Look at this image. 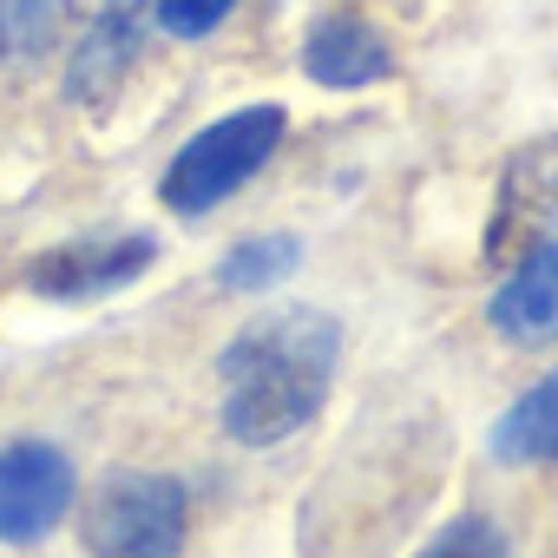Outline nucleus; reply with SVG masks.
<instances>
[{
  "label": "nucleus",
  "mask_w": 558,
  "mask_h": 558,
  "mask_svg": "<svg viewBox=\"0 0 558 558\" xmlns=\"http://www.w3.org/2000/svg\"><path fill=\"white\" fill-rule=\"evenodd\" d=\"M486 316H493L499 336H512L525 349H538V342L558 336V243L551 236L519 256V269L499 283V296H493Z\"/></svg>",
  "instance_id": "nucleus-8"
},
{
  "label": "nucleus",
  "mask_w": 558,
  "mask_h": 558,
  "mask_svg": "<svg viewBox=\"0 0 558 558\" xmlns=\"http://www.w3.org/2000/svg\"><path fill=\"white\" fill-rule=\"evenodd\" d=\"M342 362V329L323 310H269L250 329L230 336L217 375H223V434L243 447H276L296 427H310L329 401Z\"/></svg>",
  "instance_id": "nucleus-1"
},
{
  "label": "nucleus",
  "mask_w": 558,
  "mask_h": 558,
  "mask_svg": "<svg viewBox=\"0 0 558 558\" xmlns=\"http://www.w3.org/2000/svg\"><path fill=\"white\" fill-rule=\"evenodd\" d=\"M558 223V138H532L499 171V204L486 223V256H525Z\"/></svg>",
  "instance_id": "nucleus-5"
},
{
  "label": "nucleus",
  "mask_w": 558,
  "mask_h": 558,
  "mask_svg": "<svg viewBox=\"0 0 558 558\" xmlns=\"http://www.w3.org/2000/svg\"><path fill=\"white\" fill-rule=\"evenodd\" d=\"M388 66H395V53H388V40H381L362 14H329V21H316L310 40H303V73H310L316 86H336V93L388 80Z\"/></svg>",
  "instance_id": "nucleus-9"
},
{
  "label": "nucleus",
  "mask_w": 558,
  "mask_h": 558,
  "mask_svg": "<svg viewBox=\"0 0 558 558\" xmlns=\"http://www.w3.org/2000/svg\"><path fill=\"white\" fill-rule=\"evenodd\" d=\"M158 243L151 236H86V243H60L53 256L34 263V290L53 303H86V296H112L125 290L138 269H151Z\"/></svg>",
  "instance_id": "nucleus-6"
},
{
  "label": "nucleus",
  "mask_w": 558,
  "mask_h": 558,
  "mask_svg": "<svg viewBox=\"0 0 558 558\" xmlns=\"http://www.w3.org/2000/svg\"><path fill=\"white\" fill-rule=\"evenodd\" d=\"M296 256H303L296 236H250V243H236L217 263V283L223 290H269V283H283V276L296 269Z\"/></svg>",
  "instance_id": "nucleus-12"
},
{
  "label": "nucleus",
  "mask_w": 558,
  "mask_h": 558,
  "mask_svg": "<svg viewBox=\"0 0 558 558\" xmlns=\"http://www.w3.org/2000/svg\"><path fill=\"white\" fill-rule=\"evenodd\" d=\"M230 8H236V0H158V27L171 40H204Z\"/></svg>",
  "instance_id": "nucleus-14"
},
{
  "label": "nucleus",
  "mask_w": 558,
  "mask_h": 558,
  "mask_svg": "<svg viewBox=\"0 0 558 558\" xmlns=\"http://www.w3.org/2000/svg\"><path fill=\"white\" fill-rule=\"evenodd\" d=\"M421 558H512V545H506V532L486 512H460L453 525H440L421 545Z\"/></svg>",
  "instance_id": "nucleus-13"
},
{
  "label": "nucleus",
  "mask_w": 558,
  "mask_h": 558,
  "mask_svg": "<svg viewBox=\"0 0 558 558\" xmlns=\"http://www.w3.org/2000/svg\"><path fill=\"white\" fill-rule=\"evenodd\" d=\"M99 0H0V60H40L53 53L80 14H93Z\"/></svg>",
  "instance_id": "nucleus-10"
},
{
  "label": "nucleus",
  "mask_w": 558,
  "mask_h": 558,
  "mask_svg": "<svg viewBox=\"0 0 558 558\" xmlns=\"http://www.w3.org/2000/svg\"><path fill=\"white\" fill-rule=\"evenodd\" d=\"M73 506V460L47 440L0 447V538L34 545L47 538Z\"/></svg>",
  "instance_id": "nucleus-4"
},
{
  "label": "nucleus",
  "mask_w": 558,
  "mask_h": 558,
  "mask_svg": "<svg viewBox=\"0 0 558 558\" xmlns=\"http://www.w3.org/2000/svg\"><path fill=\"white\" fill-rule=\"evenodd\" d=\"M493 453L499 460H558V368L545 381H532L493 421Z\"/></svg>",
  "instance_id": "nucleus-11"
},
{
  "label": "nucleus",
  "mask_w": 558,
  "mask_h": 558,
  "mask_svg": "<svg viewBox=\"0 0 558 558\" xmlns=\"http://www.w3.org/2000/svg\"><path fill=\"white\" fill-rule=\"evenodd\" d=\"M138 14H145V0H99L93 21H86V40L73 53V73H66V93L80 106H99L119 93L132 53H138Z\"/></svg>",
  "instance_id": "nucleus-7"
},
{
  "label": "nucleus",
  "mask_w": 558,
  "mask_h": 558,
  "mask_svg": "<svg viewBox=\"0 0 558 558\" xmlns=\"http://www.w3.org/2000/svg\"><path fill=\"white\" fill-rule=\"evenodd\" d=\"M184 525H191V499L171 473H112L86 499L93 558H178Z\"/></svg>",
  "instance_id": "nucleus-3"
},
{
  "label": "nucleus",
  "mask_w": 558,
  "mask_h": 558,
  "mask_svg": "<svg viewBox=\"0 0 558 558\" xmlns=\"http://www.w3.org/2000/svg\"><path fill=\"white\" fill-rule=\"evenodd\" d=\"M276 145H283V106H243V112L204 125V132L171 158V171H165L158 191H165V204H171L178 217H204V210H217L243 178H256Z\"/></svg>",
  "instance_id": "nucleus-2"
}]
</instances>
